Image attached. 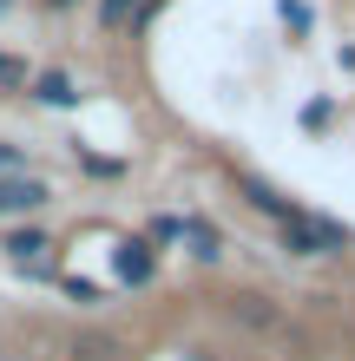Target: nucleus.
Segmentation results:
<instances>
[{"mask_svg": "<svg viewBox=\"0 0 355 361\" xmlns=\"http://www.w3.org/2000/svg\"><path fill=\"white\" fill-rule=\"evenodd\" d=\"M158 0H106V7H99V20H106V27L119 33V27H138L145 13H152Z\"/></svg>", "mask_w": 355, "mask_h": 361, "instance_id": "6", "label": "nucleus"}, {"mask_svg": "<svg viewBox=\"0 0 355 361\" xmlns=\"http://www.w3.org/2000/svg\"><path fill=\"white\" fill-rule=\"evenodd\" d=\"M7 257H13V269L47 276V269H53V243L40 237V230H20V237H7Z\"/></svg>", "mask_w": 355, "mask_h": 361, "instance_id": "3", "label": "nucleus"}, {"mask_svg": "<svg viewBox=\"0 0 355 361\" xmlns=\"http://www.w3.org/2000/svg\"><path fill=\"white\" fill-rule=\"evenodd\" d=\"M152 276V243H119V283H145Z\"/></svg>", "mask_w": 355, "mask_h": 361, "instance_id": "5", "label": "nucleus"}, {"mask_svg": "<svg viewBox=\"0 0 355 361\" xmlns=\"http://www.w3.org/2000/svg\"><path fill=\"white\" fill-rule=\"evenodd\" d=\"M178 237H184V243H191V257H204V263H211V257H217V230H211V224H204V217H184V224H178Z\"/></svg>", "mask_w": 355, "mask_h": 361, "instance_id": "8", "label": "nucleus"}, {"mask_svg": "<svg viewBox=\"0 0 355 361\" xmlns=\"http://www.w3.org/2000/svg\"><path fill=\"white\" fill-rule=\"evenodd\" d=\"M283 243L296 250V257H329V250H342V230L323 224V217H303V210H289L283 217Z\"/></svg>", "mask_w": 355, "mask_h": 361, "instance_id": "1", "label": "nucleus"}, {"mask_svg": "<svg viewBox=\"0 0 355 361\" xmlns=\"http://www.w3.org/2000/svg\"><path fill=\"white\" fill-rule=\"evenodd\" d=\"M40 99H47V105H73V79L66 73H47V79H40Z\"/></svg>", "mask_w": 355, "mask_h": 361, "instance_id": "9", "label": "nucleus"}, {"mask_svg": "<svg viewBox=\"0 0 355 361\" xmlns=\"http://www.w3.org/2000/svg\"><path fill=\"white\" fill-rule=\"evenodd\" d=\"M198 361H204V355H198Z\"/></svg>", "mask_w": 355, "mask_h": 361, "instance_id": "13", "label": "nucleus"}, {"mask_svg": "<svg viewBox=\"0 0 355 361\" xmlns=\"http://www.w3.org/2000/svg\"><path fill=\"white\" fill-rule=\"evenodd\" d=\"M66 361H125V342H119V335H106V329H92V335H73Z\"/></svg>", "mask_w": 355, "mask_h": 361, "instance_id": "4", "label": "nucleus"}, {"mask_svg": "<svg viewBox=\"0 0 355 361\" xmlns=\"http://www.w3.org/2000/svg\"><path fill=\"white\" fill-rule=\"evenodd\" d=\"M27 79V66H13V59H0V86H20Z\"/></svg>", "mask_w": 355, "mask_h": 361, "instance_id": "10", "label": "nucleus"}, {"mask_svg": "<svg viewBox=\"0 0 355 361\" xmlns=\"http://www.w3.org/2000/svg\"><path fill=\"white\" fill-rule=\"evenodd\" d=\"M237 184H243V197H250V204H257V210H270V217H277V224L289 217V210H296V204H289V197H277V190H270L263 178H237Z\"/></svg>", "mask_w": 355, "mask_h": 361, "instance_id": "7", "label": "nucleus"}, {"mask_svg": "<svg viewBox=\"0 0 355 361\" xmlns=\"http://www.w3.org/2000/svg\"><path fill=\"white\" fill-rule=\"evenodd\" d=\"M47 204V184L27 178V171H7L0 178V217H20V210H40Z\"/></svg>", "mask_w": 355, "mask_h": 361, "instance_id": "2", "label": "nucleus"}, {"mask_svg": "<svg viewBox=\"0 0 355 361\" xmlns=\"http://www.w3.org/2000/svg\"><path fill=\"white\" fill-rule=\"evenodd\" d=\"M53 7H73V0H53Z\"/></svg>", "mask_w": 355, "mask_h": 361, "instance_id": "12", "label": "nucleus"}, {"mask_svg": "<svg viewBox=\"0 0 355 361\" xmlns=\"http://www.w3.org/2000/svg\"><path fill=\"white\" fill-rule=\"evenodd\" d=\"M7 171H20V145H0V178Z\"/></svg>", "mask_w": 355, "mask_h": 361, "instance_id": "11", "label": "nucleus"}]
</instances>
